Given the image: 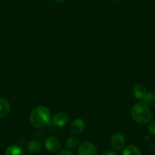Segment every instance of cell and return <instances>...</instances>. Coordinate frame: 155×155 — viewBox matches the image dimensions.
Returning <instances> with one entry per match:
<instances>
[{
	"mask_svg": "<svg viewBox=\"0 0 155 155\" xmlns=\"http://www.w3.org/2000/svg\"><path fill=\"white\" fill-rule=\"evenodd\" d=\"M51 113L48 107L45 106L36 107L30 115V123L35 129H41L50 123Z\"/></svg>",
	"mask_w": 155,
	"mask_h": 155,
	"instance_id": "cell-1",
	"label": "cell"
},
{
	"mask_svg": "<svg viewBox=\"0 0 155 155\" xmlns=\"http://www.w3.org/2000/svg\"><path fill=\"white\" fill-rule=\"evenodd\" d=\"M131 115L134 121L141 125L147 124L152 117L150 107L144 102H138L135 104L131 110Z\"/></svg>",
	"mask_w": 155,
	"mask_h": 155,
	"instance_id": "cell-2",
	"label": "cell"
},
{
	"mask_svg": "<svg viewBox=\"0 0 155 155\" xmlns=\"http://www.w3.org/2000/svg\"><path fill=\"white\" fill-rule=\"evenodd\" d=\"M78 155H97V149L91 142L84 141L81 143L78 150Z\"/></svg>",
	"mask_w": 155,
	"mask_h": 155,
	"instance_id": "cell-3",
	"label": "cell"
},
{
	"mask_svg": "<svg viewBox=\"0 0 155 155\" xmlns=\"http://www.w3.org/2000/svg\"><path fill=\"white\" fill-rule=\"evenodd\" d=\"M111 146L115 150H120L124 148L126 145V138L124 135L120 132L113 134L111 138Z\"/></svg>",
	"mask_w": 155,
	"mask_h": 155,
	"instance_id": "cell-4",
	"label": "cell"
},
{
	"mask_svg": "<svg viewBox=\"0 0 155 155\" xmlns=\"http://www.w3.org/2000/svg\"><path fill=\"white\" fill-rule=\"evenodd\" d=\"M44 146L46 149L50 152H56L59 150L61 147V143L59 138L56 136L50 135L47 137L44 141Z\"/></svg>",
	"mask_w": 155,
	"mask_h": 155,
	"instance_id": "cell-5",
	"label": "cell"
},
{
	"mask_svg": "<svg viewBox=\"0 0 155 155\" xmlns=\"http://www.w3.org/2000/svg\"><path fill=\"white\" fill-rule=\"evenodd\" d=\"M52 122L55 126H58V127H63V126H66L69 122V116H68V114L62 113V112L57 113L53 116Z\"/></svg>",
	"mask_w": 155,
	"mask_h": 155,
	"instance_id": "cell-6",
	"label": "cell"
},
{
	"mask_svg": "<svg viewBox=\"0 0 155 155\" xmlns=\"http://www.w3.org/2000/svg\"><path fill=\"white\" fill-rule=\"evenodd\" d=\"M85 129V122L82 119L78 118L73 120L70 125V130L74 135H79Z\"/></svg>",
	"mask_w": 155,
	"mask_h": 155,
	"instance_id": "cell-7",
	"label": "cell"
},
{
	"mask_svg": "<svg viewBox=\"0 0 155 155\" xmlns=\"http://www.w3.org/2000/svg\"><path fill=\"white\" fill-rule=\"evenodd\" d=\"M11 112V104L9 101L4 98L0 99V118H5Z\"/></svg>",
	"mask_w": 155,
	"mask_h": 155,
	"instance_id": "cell-8",
	"label": "cell"
},
{
	"mask_svg": "<svg viewBox=\"0 0 155 155\" xmlns=\"http://www.w3.org/2000/svg\"><path fill=\"white\" fill-rule=\"evenodd\" d=\"M132 92H133L134 96L136 99L143 100L145 97L146 94H147V89L143 84H138L134 86Z\"/></svg>",
	"mask_w": 155,
	"mask_h": 155,
	"instance_id": "cell-9",
	"label": "cell"
},
{
	"mask_svg": "<svg viewBox=\"0 0 155 155\" xmlns=\"http://www.w3.org/2000/svg\"><path fill=\"white\" fill-rule=\"evenodd\" d=\"M26 148L27 150L31 152V153H37V152L40 151V150H41V148H42V144H41V141H38V140L33 139L31 140V141L27 144Z\"/></svg>",
	"mask_w": 155,
	"mask_h": 155,
	"instance_id": "cell-10",
	"label": "cell"
},
{
	"mask_svg": "<svg viewBox=\"0 0 155 155\" xmlns=\"http://www.w3.org/2000/svg\"><path fill=\"white\" fill-rule=\"evenodd\" d=\"M5 155H26L25 150L18 145H11L5 150Z\"/></svg>",
	"mask_w": 155,
	"mask_h": 155,
	"instance_id": "cell-11",
	"label": "cell"
},
{
	"mask_svg": "<svg viewBox=\"0 0 155 155\" xmlns=\"http://www.w3.org/2000/svg\"><path fill=\"white\" fill-rule=\"evenodd\" d=\"M122 155H141V152L137 146L129 144L123 148Z\"/></svg>",
	"mask_w": 155,
	"mask_h": 155,
	"instance_id": "cell-12",
	"label": "cell"
},
{
	"mask_svg": "<svg viewBox=\"0 0 155 155\" xmlns=\"http://www.w3.org/2000/svg\"><path fill=\"white\" fill-rule=\"evenodd\" d=\"M66 147L68 149H74L79 145V140L78 139V138L74 136H71L66 140Z\"/></svg>",
	"mask_w": 155,
	"mask_h": 155,
	"instance_id": "cell-13",
	"label": "cell"
},
{
	"mask_svg": "<svg viewBox=\"0 0 155 155\" xmlns=\"http://www.w3.org/2000/svg\"><path fill=\"white\" fill-rule=\"evenodd\" d=\"M143 101L147 106L153 107L155 106V94L153 92H148V93L147 92Z\"/></svg>",
	"mask_w": 155,
	"mask_h": 155,
	"instance_id": "cell-14",
	"label": "cell"
},
{
	"mask_svg": "<svg viewBox=\"0 0 155 155\" xmlns=\"http://www.w3.org/2000/svg\"><path fill=\"white\" fill-rule=\"evenodd\" d=\"M147 129H148V132H150V134L155 135V121L151 122V123L148 125Z\"/></svg>",
	"mask_w": 155,
	"mask_h": 155,
	"instance_id": "cell-15",
	"label": "cell"
},
{
	"mask_svg": "<svg viewBox=\"0 0 155 155\" xmlns=\"http://www.w3.org/2000/svg\"><path fill=\"white\" fill-rule=\"evenodd\" d=\"M57 155H73V153L68 149H62L58 153Z\"/></svg>",
	"mask_w": 155,
	"mask_h": 155,
	"instance_id": "cell-16",
	"label": "cell"
},
{
	"mask_svg": "<svg viewBox=\"0 0 155 155\" xmlns=\"http://www.w3.org/2000/svg\"><path fill=\"white\" fill-rule=\"evenodd\" d=\"M104 155H119V153L115 150H107L104 153Z\"/></svg>",
	"mask_w": 155,
	"mask_h": 155,
	"instance_id": "cell-17",
	"label": "cell"
},
{
	"mask_svg": "<svg viewBox=\"0 0 155 155\" xmlns=\"http://www.w3.org/2000/svg\"><path fill=\"white\" fill-rule=\"evenodd\" d=\"M55 2H58V3H61V2H65V0H54Z\"/></svg>",
	"mask_w": 155,
	"mask_h": 155,
	"instance_id": "cell-18",
	"label": "cell"
}]
</instances>
